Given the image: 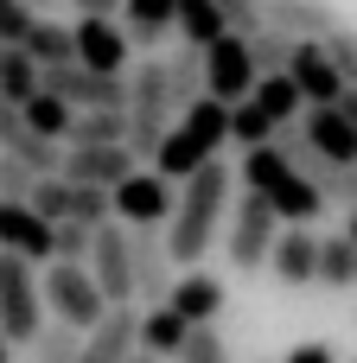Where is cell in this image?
<instances>
[{
    "instance_id": "b9f144b4",
    "label": "cell",
    "mask_w": 357,
    "mask_h": 363,
    "mask_svg": "<svg viewBox=\"0 0 357 363\" xmlns=\"http://www.w3.org/2000/svg\"><path fill=\"white\" fill-rule=\"evenodd\" d=\"M281 363H339V351H332L326 338H300V345H294Z\"/></svg>"
},
{
    "instance_id": "74e56055",
    "label": "cell",
    "mask_w": 357,
    "mask_h": 363,
    "mask_svg": "<svg viewBox=\"0 0 357 363\" xmlns=\"http://www.w3.org/2000/svg\"><path fill=\"white\" fill-rule=\"evenodd\" d=\"M172 363H230V345L211 332V325H192V338H185V351Z\"/></svg>"
},
{
    "instance_id": "5b68a950",
    "label": "cell",
    "mask_w": 357,
    "mask_h": 363,
    "mask_svg": "<svg viewBox=\"0 0 357 363\" xmlns=\"http://www.w3.org/2000/svg\"><path fill=\"white\" fill-rule=\"evenodd\" d=\"M45 274H38V262H26V255H13V249H0V332L13 338V345H32L38 332H45Z\"/></svg>"
},
{
    "instance_id": "d4e9b609",
    "label": "cell",
    "mask_w": 357,
    "mask_h": 363,
    "mask_svg": "<svg viewBox=\"0 0 357 363\" xmlns=\"http://www.w3.org/2000/svg\"><path fill=\"white\" fill-rule=\"evenodd\" d=\"M300 172H307V179L326 191V204H339V211H357V166H345V160H326V153H313Z\"/></svg>"
},
{
    "instance_id": "484cf974",
    "label": "cell",
    "mask_w": 357,
    "mask_h": 363,
    "mask_svg": "<svg viewBox=\"0 0 357 363\" xmlns=\"http://www.w3.org/2000/svg\"><path fill=\"white\" fill-rule=\"evenodd\" d=\"M0 89H6V96L26 108V102L45 89V64H38L26 45H6V57H0Z\"/></svg>"
},
{
    "instance_id": "9c48e42d",
    "label": "cell",
    "mask_w": 357,
    "mask_h": 363,
    "mask_svg": "<svg viewBox=\"0 0 357 363\" xmlns=\"http://www.w3.org/2000/svg\"><path fill=\"white\" fill-rule=\"evenodd\" d=\"M89 274L102 281L109 306H128V300H134V236H128V223H121V217L96 223V249H89Z\"/></svg>"
},
{
    "instance_id": "1f68e13d",
    "label": "cell",
    "mask_w": 357,
    "mask_h": 363,
    "mask_svg": "<svg viewBox=\"0 0 357 363\" xmlns=\"http://www.w3.org/2000/svg\"><path fill=\"white\" fill-rule=\"evenodd\" d=\"M83 338L89 332H77V325H64V319H51L38 338H32V363H77V351H83Z\"/></svg>"
},
{
    "instance_id": "d590c367",
    "label": "cell",
    "mask_w": 357,
    "mask_h": 363,
    "mask_svg": "<svg viewBox=\"0 0 357 363\" xmlns=\"http://www.w3.org/2000/svg\"><path fill=\"white\" fill-rule=\"evenodd\" d=\"M38 179H45V172H32L19 153H6V147H0V198H32V185H38Z\"/></svg>"
},
{
    "instance_id": "60d3db41",
    "label": "cell",
    "mask_w": 357,
    "mask_h": 363,
    "mask_svg": "<svg viewBox=\"0 0 357 363\" xmlns=\"http://www.w3.org/2000/svg\"><path fill=\"white\" fill-rule=\"evenodd\" d=\"M26 134H32V128H26V108H19V102L0 89V147H19Z\"/></svg>"
},
{
    "instance_id": "4316f807",
    "label": "cell",
    "mask_w": 357,
    "mask_h": 363,
    "mask_svg": "<svg viewBox=\"0 0 357 363\" xmlns=\"http://www.w3.org/2000/svg\"><path fill=\"white\" fill-rule=\"evenodd\" d=\"M26 51L51 70V64H77V26H57V19H38L26 32Z\"/></svg>"
},
{
    "instance_id": "8d00e7d4",
    "label": "cell",
    "mask_w": 357,
    "mask_h": 363,
    "mask_svg": "<svg viewBox=\"0 0 357 363\" xmlns=\"http://www.w3.org/2000/svg\"><path fill=\"white\" fill-rule=\"evenodd\" d=\"M217 13H224V26L243 32V38H256V32L268 26V6H262V0H217Z\"/></svg>"
},
{
    "instance_id": "f6af8a7d",
    "label": "cell",
    "mask_w": 357,
    "mask_h": 363,
    "mask_svg": "<svg viewBox=\"0 0 357 363\" xmlns=\"http://www.w3.org/2000/svg\"><path fill=\"white\" fill-rule=\"evenodd\" d=\"M128 363H160V357H153V351H134V357H128Z\"/></svg>"
},
{
    "instance_id": "44dd1931",
    "label": "cell",
    "mask_w": 357,
    "mask_h": 363,
    "mask_svg": "<svg viewBox=\"0 0 357 363\" xmlns=\"http://www.w3.org/2000/svg\"><path fill=\"white\" fill-rule=\"evenodd\" d=\"M185 338H192V319H185L172 300L141 313V351H153V357H179V351H185Z\"/></svg>"
},
{
    "instance_id": "83f0119b",
    "label": "cell",
    "mask_w": 357,
    "mask_h": 363,
    "mask_svg": "<svg viewBox=\"0 0 357 363\" xmlns=\"http://www.w3.org/2000/svg\"><path fill=\"white\" fill-rule=\"evenodd\" d=\"M166 77H172V108H192L204 96V51L198 45H179L166 57Z\"/></svg>"
},
{
    "instance_id": "5bb4252c",
    "label": "cell",
    "mask_w": 357,
    "mask_h": 363,
    "mask_svg": "<svg viewBox=\"0 0 357 363\" xmlns=\"http://www.w3.org/2000/svg\"><path fill=\"white\" fill-rule=\"evenodd\" d=\"M45 89H57L70 108H128V77H109L89 64H51Z\"/></svg>"
},
{
    "instance_id": "9a60e30c",
    "label": "cell",
    "mask_w": 357,
    "mask_h": 363,
    "mask_svg": "<svg viewBox=\"0 0 357 363\" xmlns=\"http://www.w3.org/2000/svg\"><path fill=\"white\" fill-rule=\"evenodd\" d=\"M128 172H141V153L128 147V140H115V147H64V179H77V185H121Z\"/></svg>"
},
{
    "instance_id": "cb8c5ba5",
    "label": "cell",
    "mask_w": 357,
    "mask_h": 363,
    "mask_svg": "<svg viewBox=\"0 0 357 363\" xmlns=\"http://www.w3.org/2000/svg\"><path fill=\"white\" fill-rule=\"evenodd\" d=\"M128 140V108H77L64 147H115Z\"/></svg>"
},
{
    "instance_id": "277c9868",
    "label": "cell",
    "mask_w": 357,
    "mask_h": 363,
    "mask_svg": "<svg viewBox=\"0 0 357 363\" xmlns=\"http://www.w3.org/2000/svg\"><path fill=\"white\" fill-rule=\"evenodd\" d=\"M172 121H179V108H172V77H166V57L153 51V57L128 64V147H134L141 160H153L160 140L172 134Z\"/></svg>"
},
{
    "instance_id": "ac0fdd59",
    "label": "cell",
    "mask_w": 357,
    "mask_h": 363,
    "mask_svg": "<svg viewBox=\"0 0 357 363\" xmlns=\"http://www.w3.org/2000/svg\"><path fill=\"white\" fill-rule=\"evenodd\" d=\"M262 6H268V26H281L287 38H332L345 26L332 0H262Z\"/></svg>"
},
{
    "instance_id": "836d02e7",
    "label": "cell",
    "mask_w": 357,
    "mask_h": 363,
    "mask_svg": "<svg viewBox=\"0 0 357 363\" xmlns=\"http://www.w3.org/2000/svg\"><path fill=\"white\" fill-rule=\"evenodd\" d=\"M294 45H300V38H287L281 26H262V32L249 38V51H256V70H262V77H268V70H287V64H294Z\"/></svg>"
},
{
    "instance_id": "52a82bcc",
    "label": "cell",
    "mask_w": 357,
    "mask_h": 363,
    "mask_svg": "<svg viewBox=\"0 0 357 363\" xmlns=\"http://www.w3.org/2000/svg\"><path fill=\"white\" fill-rule=\"evenodd\" d=\"M45 306H51V319H64L77 332H96L109 319V294L89 274V262H45Z\"/></svg>"
},
{
    "instance_id": "603a6c76",
    "label": "cell",
    "mask_w": 357,
    "mask_h": 363,
    "mask_svg": "<svg viewBox=\"0 0 357 363\" xmlns=\"http://www.w3.org/2000/svg\"><path fill=\"white\" fill-rule=\"evenodd\" d=\"M256 108H262L275 128H287V121H300V115H307V96H300V83H294L287 70H268V77L256 83Z\"/></svg>"
},
{
    "instance_id": "2e32d148",
    "label": "cell",
    "mask_w": 357,
    "mask_h": 363,
    "mask_svg": "<svg viewBox=\"0 0 357 363\" xmlns=\"http://www.w3.org/2000/svg\"><path fill=\"white\" fill-rule=\"evenodd\" d=\"M268 274H275L281 287H319V236H313V223H287V230L275 236Z\"/></svg>"
},
{
    "instance_id": "ffe728a7",
    "label": "cell",
    "mask_w": 357,
    "mask_h": 363,
    "mask_svg": "<svg viewBox=\"0 0 357 363\" xmlns=\"http://www.w3.org/2000/svg\"><path fill=\"white\" fill-rule=\"evenodd\" d=\"M224 300H230V294H224V281H217V274H204V268H192V274H179V281H172V306H179L192 325H211V319L224 313Z\"/></svg>"
},
{
    "instance_id": "e575fe53",
    "label": "cell",
    "mask_w": 357,
    "mask_h": 363,
    "mask_svg": "<svg viewBox=\"0 0 357 363\" xmlns=\"http://www.w3.org/2000/svg\"><path fill=\"white\" fill-rule=\"evenodd\" d=\"M89 249H96V223L57 217V262H89Z\"/></svg>"
},
{
    "instance_id": "3957f363",
    "label": "cell",
    "mask_w": 357,
    "mask_h": 363,
    "mask_svg": "<svg viewBox=\"0 0 357 363\" xmlns=\"http://www.w3.org/2000/svg\"><path fill=\"white\" fill-rule=\"evenodd\" d=\"M230 147V102H217V96H198L192 108H179V121H172V134L160 140V153H153V166L166 172V179H192L204 160H217Z\"/></svg>"
},
{
    "instance_id": "7bdbcfd3",
    "label": "cell",
    "mask_w": 357,
    "mask_h": 363,
    "mask_svg": "<svg viewBox=\"0 0 357 363\" xmlns=\"http://www.w3.org/2000/svg\"><path fill=\"white\" fill-rule=\"evenodd\" d=\"M77 6H83V13H121L128 0H77Z\"/></svg>"
},
{
    "instance_id": "f546056e",
    "label": "cell",
    "mask_w": 357,
    "mask_h": 363,
    "mask_svg": "<svg viewBox=\"0 0 357 363\" xmlns=\"http://www.w3.org/2000/svg\"><path fill=\"white\" fill-rule=\"evenodd\" d=\"M70 121H77V108H70L57 89H38V96L26 102V128H32V134H45V140H64V134H70Z\"/></svg>"
},
{
    "instance_id": "30bf717a",
    "label": "cell",
    "mask_w": 357,
    "mask_h": 363,
    "mask_svg": "<svg viewBox=\"0 0 357 363\" xmlns=\"http://www.w3.org/2000/svg\"><path fill=\"white\" fill-rule=\"evenodd\" d=\"M128 236H134V294L147 306H166L172 281H179V262L166 249V223H128Z\"/></svg>"
},
{
    "instance_id": "4fadbf2b",
    "label": "cell",
    "mask_w": 357,
    "mask_h": 363,
    "mask_svg": "<svg viewBox=\"0 0 357 363\" xmlns=\"http://www.w3.org/2000/svg\"><path fill=\"white\" fill-rule=\"evenodd\" d=\"M77 64L109 70V77H128V64H134L128 26H115V13H83L77 19Z\"/></svg>"
},
{
    "instance_id": "bcb514c9",
    "label": "cell",
    "mask_w": 357,
    "mask_h": 363,
    "mask_svg": "<svg viewBox=\"0 0 357 363\" xmlns=\"http://www.w3.org/2000/svg\"><path fill=\"white\" fill-rule=\"evenodd\" d=\"M345 217H351V230H345V236H351V242H357V211H345Z\"/></svg>"
},
{
    "instance_id": "6da1fadb",
    "label": "cell",
    "mask_w": 357,
    "mask_h": 363,
    "mask_svg": "<svg viewBox=\"0 0 357 363\" xmlns=\"http://www.w3.org/2000/svg\"><path fill=\"white\" fill-rule=\"evenodd\" d=\"M230 185H236V172H230L224 153L204 160V166L185 179L179 211H172V223H166V249H172L179 268H198V262L217 249V236H224V223H230Z\"/></svg>"
},
{
    "instance_id": "681fc988",
    "label": "cell",
    "mask_w": 357,
    "mask_h": 363,
    "mask_svg": "<svg viewBox=\"0 0 357 363\" xmlns=\"http://www.w3.org/2000/svg\"><path fill=\"white\" fill-rule=\"evenodd\" d=\"M351 363H357V357H351Z\"/></svg>"
},
{
    "instance_id": "4dcf8cb0",
    "label": "cell",
    "mask_w": 357,
    "mask_h": 363,
    "mask_svg": "<svg viewBox=\"0 0 357 363\" xmlns=\"http://www.w3.org/2000/svg\"><path fill=\"white\" fill-rule=\"evenodd\" d=\"M179 32H185V45H217L230 26H224V13H217V0H179Z\"/></svg>"
},
{
    "instance_id": "7402d4cb",
    "label": "cell",
    "mask_w": 357,
    "mask_h": 363,
    "mask_svg": "<svg viewBox=\"0 0 357 363\" xmlns=\"http://www.w3.org/2000/svg\"><path fill=\"white\" fill-rule=\"evenodd\" d=\"M121 26H128V38H134V45H147V51H153V45L179 26V0H128V6H121Z\"/></svg>"
},
{
    "instance_id": "7c38bea8",
    "label": "cell",
    "mask_w": 357,
    "mask_h": 363,
    "mask_svg": "<svg viewBox=\"0 0 357 363\" xmlns=\"http://www.w3.org/2000/svg\"><path fill=\"white\" fill-rule=\"evenodd\" d=\"M115 217L121 223H172V211H179V198H172V179L160 172V166H141V172H128L115 191Z\"/></svg>"
},
{
    "instance_id": "f1b7e54d",
    "label": "cell",
    "mask_w": 357,
    "mask_h": 363,
    "mask_svg": "<svg viewBox=\"0 0 357 363\" xmlns=\"http://www.w3.org/2000/svg\"><path fill=\"white\" fill-rule=\"evenodd\" d=\"M319 287H332V294H351L357 287V242L351 236L319 242Z\"/></svg>"
},
{
    "instance_id": "e0dca14e",
    "label": "cell",
    "mask_w": 357,
    "mask_h": 363,
    "mask_svg": "<svg viewBox=\"0 0 357 363\" xmlns=\"http://www.w3.org/2000/svg\"><path fill=\"white\" fill-rule=\"evenodd\" d=\"M287 77L300 83V96H307V102H339V96H345V77H339V64H332L326 38H300V45H294Z\"/></svg>"
},
{
    "instance_id": "7a4b0ae2",
    "label": "cell",
    "mask_w": 357,
    "mask_h": 363,
    "mask_svg": "<svg viewBox=\"0 0 357 363\" xmlns=\"http://www.w3.org/2000/svg\"><path fill=\"white\" fill-rule=\"evenodd\" d=\"M236 179L249 185V191H262L275 211H281V223H313L319 211H332L326 204V191L268 140V147H243V160H236Z\"/></svg>"
},
{
    "instance_id": "d6986e66",
    "label": "cell",
    "mask_w": 357,
    "mask_h": 363,
    "mask_svg": "<svg viewBox=\"0 0 357 363\" xmlns=\"http://www.w3.org/2000/svg\"><path fill=\"white\" fill-rule=\"evenodd\" d=\"M307 140H313L326 160L357 166V121L339 108V102H307Z\"/></svg>"
},
{
    "instance_id": "8fae6325",
    "label": "cell",
    "mask_w": 357,
    "mask_h": 363,
    "mask_svg": "<svg viewBox=\"0 0 357 363\" xmlns=\"http://www.w3.org/2000/svg\"><path fill=\"white\" fill-rule=\"evenodd\" d=\"M0 249L26 255V262H57V223L32 204V198H0Z\"/></svg>"
},
{
    "instance_id": "8992f818",
    "label": "cell",
    "mask_w": 357,
    "mask_h": 363,
    "mask_svg": "<svg viewBox=\"0 0 357 363\" xmlns=\"http://www.w3.org/2000/svg\"><path fill=\"white\" fill-rule=\"evenodd\" d=\"M275 236H281V211H275L262 191L243 185V198L230 204V230H224V255H230V268H243V274L268 268Z\"/></svg>"
},
{
    "instance_id": "ba28073f",
    "label": "cell",
    "mask_w": 357,
    "mask_h": 363,
    "mask_svg": "<svg viewBox=\"0 0 357 363\" xmlns=\"http://www.w3.org/2000/svg\"><path fill=\"white\" fill-rule=\"evenodd\" d=\"M256 83H262V70H256V51L243 32H224L217 45H204V96L243 102V96H256Z\"/></svg>"
},
{
    "instance_id": "d6a6232c",
    "label": "cell",
    "mask_w": 357,
    "mask_h": 363,
    "mask_svg": "<svg viewBox=\"0 0 357 363\" xmlns=\"http://www.w3.org/2000/svg\"><path fill=\"white\" fill-rule=\"evenodd\" d=\"M268 140H275V121L256 108V96L230 102V147H268Z\"/></svg>"
},
{
    "instance_id": "ee69618b",
    "label": "cell",
    "mask_w": 357,
    "mask_h": 363,
    "mask_svg": "<svg viewBox=\"0 0 357 363\" xmlns=\"http://www.w3.org/2000/svg\"><path fill=\"white\" fill-rule=\"evenodd\" d=\"M339 108H345V115L357 121V83H345V96H339Z\"/></svg>"
},
{
    "instance_id": "c3c4849f",
    "label": "cell",
    "mask_w": 357,
    "mask_h": 363,
    "mask_svg": "<svg viewBox=\"0 0 357 363\" xmlns=\"http://www.w3.org/2000/svg\"><path fill=\"white\" fill-rule=\"evenodd\" d=\"M0 6H6V0H0Z\"/></svg>"
},
{
    "instance_id": "ab89813d",
    "label": "cell",
    "mask_w": 357,
    "mask_h": 363,
    "mask_svg": "<svg viewBox=\"0 0 357 363\" xmlns=\"http://www.w3.org/2000/svg\"><path fill=\"white\" fill-rule=\"evenodd\" d=\"M326 51H332L339 77H345V83H357V26H339V32L326 38Z\"/></svg>"
},
{
    "instance_id": "f35d334b",
    "label": "cell",
    "mask_w": 357,
    "mask_h": 363,
    "mask_svg": "<svg viewBox=\"0 0 357 363\" xmlns=\"http://www.w3.org/2000/svg\"><path fill=\"white\" fill-rule=\"evenodd\" d=\"M32 26H38V13H32L26 0H6V6H0V45H26Z\"/></svg>"
},
{
    "instance_id": "7dc6e473",
    "label": "cell",
    "mask_w": 357,
    "mask_h": 363,
    "mask_svg": "<svg viewBox=\"0 0 357 363\" xmlns=\"http://www.w3.org/2000/svg\"><path fill=\"white\" fill-rule=\"evenodd\" d=\"M0 57H6V45H0Z\"/></svg>"
}]
</instances>
